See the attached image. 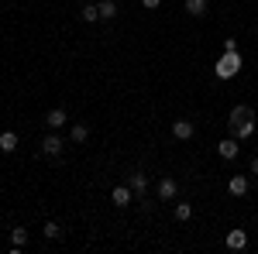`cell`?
I'll return each mask as SVG.
<instances>
[{"mask_svg": "<svg viewBox=\"0 0 258 254\" xmlns=\"http://www.w3.org/2000/svg\"><path fill=\"white\" fill-rule=\"evenodd\" d=\"M227 193H231V196H244V193H248V179H244V176H231Z\"/></svg>", "mask_w": 258, "mask_h": 254, "instance_id": "13", "label": "cell"}, {"mask_svg": "<svg viewBox=\"0 0 258 254\" xmlns=\"http://www.w3.org/2000/svg\"><path fill=\"white\" fill-rule=\"evenodd\" d=\"M207 11H210L207 0H186V14L189 18H207Z\"/></svg>", "mask_w": 258, "mask_h": 254, "instance_id": "8", "label": "cell"}, {"mask_svg": "<svg viewBox=\"0 0 258 254\" xmlns=\"http://www.w3.org/2000/svg\"><path fill=\"white\" fill-rule=\"evenodd\" d=\"M41 234L48 237V240H59V237H62V227H59V223H52V220H48V223L41 227Z\"/></svg>", "mask_w": 258, "mask_h": 254, "instance_id": "18", "label": "cell"}, {"mask_svg": "<svg viewBox=\"0 0 258 254\" xmlns=\"http://www.w3.org/2000/svg\"><path fill=\"white\" fill-rule=\"evenodd\" d=\"M127 186L135 189V196H145L148 193V176H145V172H131V176H127Z\"/></svg>", "mask_w": 258, "mask_h": 254, "instance_id": "6", "label": "cell"}, {"mask_svg": "<svg viewBox=\"0 0 258 254\" xmlns=\"http://www.w3.org/2000/svg\"><path fill=\"white\" fill-rule=\"evenodd\" d=\"M241 72V55L238 52H224L217 59V65H214V76L217 79H234Z\"/></svg>", "mask_w": 258, "mask_h": 254, "instance_id": "1", "label": "cell"}, {"mask_svg": "<svg viewBox=\"0 0 258 254\" xmlns=\"http://www.w3.org/2000/svg\"><path fill=\"white\" fill-rule=\"evenodd\" d=\"M62 148H66V141L59 137V131H52V134H45V137H41V155L59 158V155H62Z\"/></svg>", "mask_w": 258, "mask_h": 254, "instance_id": "2", "label": "cell"}, {"mask_svg": "<svg viewBox=\"0 0 258 254\" xmlns=\"http://www.w3.org/2000/svg\"><path fill=\"white\" fill-rule=\"evenodd\" d=\"M11 240H14V247H24V244H28V230H24V227L11 230Z\"/></svg>", "mask_w": 258, "mask_h": 254, "instance_id": "20", "label": "cell"}, {"mask_svg": "<svg viewBox=\"0 0 258 254\" xmlns=\"http://www.w3.org/2000/svg\"><path fill=\"white\" fill-rule=\"evenodd\" d=\"M83 4H90V0H83Z\"/></svg>", "mask_w": 258, "mask_h": 254, "instance_id": "23", "label": "cell"}, {"mask_svg": "<svg viewBox=\"0 0 258 254\" xmlns=\"http://www.w3.org/2000/svg\"><path fill=\"white\" fill-rule=\"evenodd\" d=\"M193 131H197L193 120H172V137H176V141H189Z\"/></svg>", "mask_w": 258, "mask_h": 254, "instance_id": "3", "label": "cell"}, {"mask_svg": "<svg viewBox=\"0 0 258 254\" xmlns=\"http://www.w3.org/2000/svg\"><path fill=\"white\" fill-rule=\"evenodd\" d=\"M66 110H62V107H55V110H48V114H45V124H48V127H52V131H62V127H66Z\"/></svg>", "mask_w": 258, "mask_h": 254, "instance_id": "5", "label": "cell"}, {"mask_svg": "<svg viewBox=\"0 0 258 254\" xmlns=\"http://www.w3.org/2000/svg\"><path fill=\"white\" fill-rule=\"evenodd\" d=\"M131 196H135V189H131V186H117V189L110 193V199H114L117 206H127V203H131Z\"/></svg>", "mask_w": 258, "mask_h": 254, "instance_id": "11", "label": "cell"}, {"mask_svg": "<svg viewBox=\"0 0 258 254\" xmlns=\"http://www.w3.org/2000/svg\"><path fill=\"white\" fill-rule=\"evenodd\" d=\"M189 216H193V206H189V203H176V220L179 223H186Z\"/></svg>", "mask_w": 258, "mask_h": 254, "instance_id": "19", "label": "cell"}, {"mask_svg": "<svg viewBox=\"0 0 258 254\" xmlns=\"http://www.w3.org/2000/svg\"><path fill=\"white\" fill-rule=\"evenodd\" d=\"M227 247H231V251H244V247H248V234H244V230H231V234H227Z\"/></svg>", "mask_w": 258, "mask_h": 254, "instance_id": "7", "label": "cell"}, {"mask_svg": "<svg viewBox=\"0 0 258 254\" xmlns=\"http://www.w3.org/2000/svg\"><path fill=\"white\" fill-rule=\"evenodd\" d=\"M217 155L220 158H238V141H234V137H224L217 144Z\"/></svg>", "mask_w": 258, "mask_h": 254, "instance_id": "9", "label": "cell"}, {"mask_svg": "<svg viewBox=\"0 0 258 254\" xmlns=\"http://www.w3.org/2000/svg\"><path fill=\"white\" fill-rule=\"evenodd\" d=\"M14 148H18V134H14V131H4V134H0V151L11 155Z\"/></svg>", "mask_w": 258, "mask_h": 254, "instance_id": "15", "label": "cell"}, {"mask_svg": "<svg viewBox=\"0 0 258 254\" xmlns=\"http://www.w3.org/2000/svg\"><path fill=\"white\" fill-rule=\"evenodd\" d=\"M97 7H100V21H114V18L120 14V11H117V4H114V0H100Z\"/></svg>", "mask_w": 258, "mask_h": 254, "instance_id": "12", "label": "cell"}, {"mask_svg": "<svg viewBox=\"0 0 258 254\" xmlns=\"http://www.w3.org/2000/svg\"><path fill=\"white\" fill-rule=\"evenodd\" d=\"M69 137H73V144H86V141H90V127H86V124H73Z\"/></svg>", "mask_w": 258, "mask_h": 254, "instance_id": "14", "label": "cell"}, {"mask_svg": "<svg viewBox=\"0 0 258 254\" xmlns=\"http://www.w3.org/2000/svg\"><path fill=\"white\" fill-rule=\"evenodd\" d=\"M176 193H179L176 179H162L159 182V199H176Z\"/></svg>", "mask_w": 258, "mask_h": 254, "instance_id": "10", "label": "cell"}, {"mask_svg": "<svg viewBox=\"0 0 258 254\" xmlns=\"http://www.w3.org/2000/svg\"><path fill=\"white\" fill-rule=\"evenodd\" d=\"M234 134H238V137H251V134H255V117H251V120H241V124H234Z\"/></svg>", "mask_w": 258, "mask_h": 254, "instance_id": "16", "label": "cell"}, {"mask_svg": "<svg viewBox=\"0 0 258 254\" xmlns=\"http://www.w3.org/2000/svg\"><path fill=\"white\" fill-rule=\"evenodd\" d=\"M251 176H258V158H251Z\"/></svg>", "mask_w": 258, "mask_h": 254, "instance_id": "22", "label": "cell"}, {"mask_svg": "<svg viewBox=\"0 0 258 254\" xmlns=\"http://www.w3.org/2000/svg\"><path fill=\"white\" fill-rule=\"evenodd\" d=\"M255 117V110L248 107V103H238V107H231V117H227V124L234 127V124H241V120H251Z\"/></svg>", "mask_w": 258, "mask_h": 254, "instance_id": "4", "label": "cell"}, {"mask_svg": "<svg viewBox=\"0 0 258 254\" xmlns=\"http://www.w3.org/2000/svg\"><path fill=\"white\" fill-rule=\"evenodd\" d=\"M141 4H145V7H148V11H155V7H159L162 0H141Z\"/></svg>", "mask_w": 258, "mask_h": 254, "instance_id": "21", "label": "cell"}, {"mask_svg": "<svg viewBox=\"0 0 258 254\" xmlns=\"http://www.w3.org/2000/svg\"><path fill=\"white\" fill-rule=\"evenodd\" d=\"M83 21H86V24H97L100 21V7L97 4H86V7H83Z\"/></svg>", "mask_w": 258, "mask_h": 254, "instance_id": "17", "label": "cell"}]
</instances>
